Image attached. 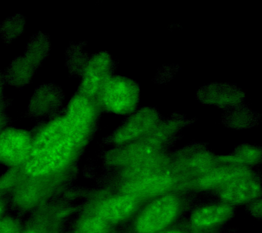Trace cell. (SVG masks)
<instances>
[{"label":"cell","mask_w":262,"mask_h":233,"mask_svg":"<svg viewBox=\"0 0 262 233\" xmlns=\"http://www.w3.org/2000/svg\"><path fill=\"white\" fill-rule=\"evenodd\" d=\"M137 201L138 199L127 194L111 198L100 206L99 218L106 222L124 220L136 209Z\"/></svg>","instance_id":"obj_15"},{"label":"cell","mask_w":262,"mask_h":233,"mask_svg":"<svg viewBox=\"0 0 262 233\" xmlns=\"http://www.w3.org/2000/svg\"><path fill=\"white\" fill-rule=\"evenodd\" d=\"M162 120L161 114L155 108L137 109L108 137L106 141L116 146L135 142L150 134Z\"/></svg>","instance_id":"obj_5"},{"label":"cell","mask_w":262,"mask_h":233,"mask_svg":"<svg viewBox=\"0 0 262 233\" xmlns=\"http://www.w3.org/2000/svg\"><path fill=\"white\" fill-rule=\"evenodd\" d=\"M196 98L204 105L216 106L229 110L243 104L245 94L232 83H212L201 88Z\"/></svg>","instance_id":"obj_11"},{"label":"cell","mask_w":262,"mask_h":233,"mask_svg":"<svg viewBox=\"0 0 262 233\" xmlns=\"http://www.w3.org/2000/svg\"><path fill=\"white\" fill-rule=\"evenodd\" d=\"M50 51L49 36L41 32L34 34L29 40L24 54L14 59L4 73L6 82L16 88L29 84L48 58Z\"/></svg>","instance_id":"obj_2"},{"label":"cell","mask_w":262,"mask_h":233,"mask_svg":"<svg viewBox=\"0 0 262 233\" xmlns=\"http://www.w3.org/2000/svg\"><path fill=\"white\" fill-rule=\"evenodd\" d=\"M101 113L96 99L76 92L60 112L34 128L27 173L38 177L67 165L96 134Z\"/></svg>","instance_id":"obj_1"},{"label":"cell","mask_w":262,"mask_h":233,"mask_svg":"<svg viewBox=\"0 0 262 233\" xmlns=\"http://www.w3.org/2000/svg\"><path fill=\"white\" fill-rule=\"evenodd\" d=\"M90 56L83 43L70 45L66 51V67L73 77H81L89 62Z\"/></svg>","instance_id":"obj_18"},{"label":"cell","mask_w":262,"mask_h":233,"mask_svg":"<svg viewBox=\"0 0 262 233\" xmlns=\"http://www.w3.org/2000/svg\"><path fill=\"white\" fill-rule=\"evenodd\" d=\"M64 93L53 83L37 87L29 102L26 115L33 119L45 120L56 115L63 109Z\"/></svg>","instance_id":"obj_9"},{"label":"cell","mask_w":262,"mask_h":233,"mask_svg":"<svg viewBox=\"0 0 262 233\" xmlns=\"http://www.w3.org/2000/svg\"><path fill=\"white\" fill-rule=\"evenodd\" d=\"M2 213V208L1 204H0V216H1Z\"/></svg>","instance_id":"obj_25"},{"label":"cell","mask_w":262,"mask_h":233,"mask_svg":"<svg viewBox=\"0 0 262 233\" xmlns=\"http://www.w3.org/2000/svg\"><path fill=\"white\" fill-rule=\"evenodd\" d=\"M96 100L102 112L129 116L138 109L140 89L133 79L114 75L104 86Z\"/></svg>","instance_id":"obj_3"},{"label":"cell","mask_w":262,"mask_h":233,"mask_svg":"<svg viewBox=\"0 0 262 233\" xmlns=\"http://www.w3.org/2000/svg\"><path fill=\"white\" fill-rule=\"evenodd\" d=\"M219 162L225 164L249 167L257 165L261 160V150L251 144H242L230 154L219 156Z\"/></svg>","instance_id":"obj_16"},{"label":"cell","mask_w":262,"mask_h":233,"mask_svg":"<svg viewBox=\"0 0 262 233\" xmlns=\"http://www.w3.org/2000/svg\"><path fill=\"white\" fill-rule=\"evenodd\" d=\"M18 228L16 223L11 220L0 222V233H18Z\"/></svg>","instance_id":"obj_22"},{"label":"cell","mask_w":262,"mask_h":233,"mask_svg":"<svg viewBox=\"0 0 262 233\" xmlns=\"http://www.w3.org/2000/svg\"><path fill=\"white\" fill-rule=\"evenodd\" d=\"M253 175L249 167L220 163L210 171L196 178L192 183L200 189H219L235 180Z\"/></svg>","instance_id":"obj_14"},{"label":"cell","mask_w":262,"mask_h":233,"mask_svg":"<svg viewBox=\"0 0 262 233\" xmlns=\"http://www.w3.org/2000/svg\"><path fill=\"white\" fill-rule=\"evenodd\" d=\"M5 83L4 73L0 71V133L8 128L10 122V118L8 117L7 114L8 100L6 99L4 95Z\"/></svg>","instance_id":"obj_20"},{"label":"cell","mask_w":262,"mask_h":233,"mask_svg":"<svg viewBox=\"0 0 262 233\" xmlns=\"http://www.w3.org/2000/svg\"><path fill=\"white\" fill-rule=\"evenodd\" d=\"M220 163L219 156L212 154L202 144L190 145L171 155V166L181 177L188 175L196 179Z\"/></svg>","instance_id":"obj_7"},{"label":"cell","mask_w":262,"mask_h":233,"mask_svg":"<svg viewBox=\"0 0 262 233\" xmlns=\"http://www.w3.org/2000/svg\"><path fill=\"white\" fill-rule=\"evenodd\" d=\"M184 205L180 196L166 194L155 198L135 222L137 233H160L175 222Z\"/></svg>","instance_id":"obj_4"},{"label":"cell","mask_w":262,"mask_h":233,"mask_svg":"<svg viewBox=\"0 0 262 233\" xmlns=\"http://www.w3.org/2000/svg\"><path fill=\"white\" fill-rule=\"evenodd\" d=\"M32 144V132L8 126L0 133V161L9 166L26 162Z\"/></svg>","instance_id":"obj_10"},{"label":"cell","mask_w":262,"mask_h":233,"mask_svg":"<svg viewBox=\"0 0 262 233\" xmlns=\"http://www.w3.org/2000/svg\"><path fill=\"white\" fill-rule=\"evenodd\" d=\"M251 211L255 216H261V200L259 198L251 202Z\"/></svg>","instance_id":"obj_23"},{"label":"cell","mask_w":262,"mask_h":233,"mask_svg":"<svg viewBox=\"0 0 262 233\" xmlns=\"http://www.w3.org/2000/svg\"><path fill=\"white\" fill-rule=\"evenodd\" d=\"M191 230L192 229L191 228H190V230H188V228H176L170 229L169 230L164 231V232H160V233H191Z\"/></svg>","instance_id":"obj_24"},{"label":"cell","mask_w":262,"mask_h":233,"mask_svg":"<svg viewBox=\"0 0 262 233\" xmlns=\"http://www.w3.org/2000/svg\"><path fill=\"white\" fill-rule=\"evenodd\" d=\"M261 183L255 176L242 178L219 188L218 196L221 202L234 206L251 203L260 197Z\"/></svg>","instance_id":"obj_13"},{"label":"cell","mask_w":262,"mask_h":233,"mask_svg":"<svg viewBox=\"0 0 262 233\" xmlns=\"http://www.w3.org/2000/svg\"><path fill=\"white\" fill-rule=\"evenodd\" d=\"M106 222L99 218L92 219L83 223L78 233H106Z\"/></svg>","instance_id":"obj_21"},{"label":"cell","mask_w":262,"mask_h":233,"mask_svg":"<svg viewBox=\"0 0 262 233\" xmlns=\"http://www.w3.org/2000/svg\"><path fill=\"white\" fill-rule=\"evenodd\" d=\"M180 177L171 166L161 173L128 181L124 194L137 199H150L169 193L180 181Z\"/></svg>","instance_id":"obj_8"},{"label":"cell","mask_w":262,"mask_h":233,"mask_svg":"<svg viewBox=\"0 0 262 233\" xmlns=\"http://www.w3.org/2000/svg\"><path fill=\"white\" fill-rule=\"evenodd\" d=\"M259 115L251 108L243 105L227 110L223 115L222 122L227 128L244 130L255 126L259 121Z\"/></svg>","instance_id":"obj_17"},{"label":"cell","mask_w":262,"mask_h":233,"mask_svg":"<svg viewBox=\"0 0 262 233\" xmlns=\"http://www.w3.org/2000/svg\"><path fill=\"white\" fill-rule=\"evenodd\" d=\"M116 64L112 55L99 52L90 56L89 62L81 75L77 93L97 99L100 91L114 75Z\"/></svg>","instance_id":"obj_6"},{"label":"cell","mask_w":262,"mask_h":233,"mask_svg":"<svg viewBox=\"0 0 262 233\" xmlns=\"http://www.w3.org/2000/svg\"><path fill=\"white\" fill-rule=\"evenodd\" d=\"M28 233H36V232H28Z\"/></svg>","instance_id":"obj_26"},{"label":"cell","mask_w":262,"mask_h":233,"mask_svg":"<svg viewBox=\"0 0 262 233\" xmlns=\"http://www.w3.org/2000/svg\"><path fill=\"white\" fill-rule=\"evenodd\" d=\"M234 213V206L223 202L200 206L190 214L189 226L199 232H207L228 222Z\"/></svg>","instance_id":"obj_12"},{"label":"cell","mask_w":262,"mask_h":233,"mask_svg":"<svg viewBox=\"0 0 262 233\" xmlns=\"http://www.w3.org/2000/svg\"><path fill=\"white\" fill-rule=\"evenodd\" d=\"M26 26V19L20 14L8 18L0 25V35L6 43H10L20 35Z\"/></svg>","instance_id":"obj_19"}]
</instances>
